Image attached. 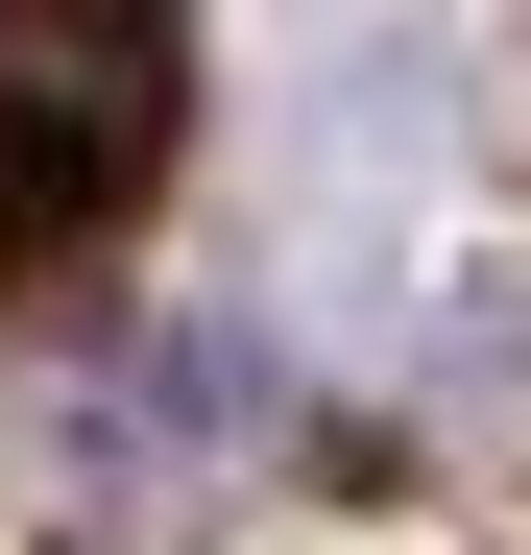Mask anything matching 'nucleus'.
Segmentation results:
<instances>
[{"instance_id": "1", "label": "nucleus", "mask_w": 531, "mask_h": 555, "mask_svg": "<svg viewBox=\"0 0 531 555\" xmlns=\"http://www.w3.org/2000/svg\"><path fill=\"white\" fill-rule=\"evenodd\" d=\"M169 0H0V266H73L169 169Z\"/></svg>"}]
</instances>
